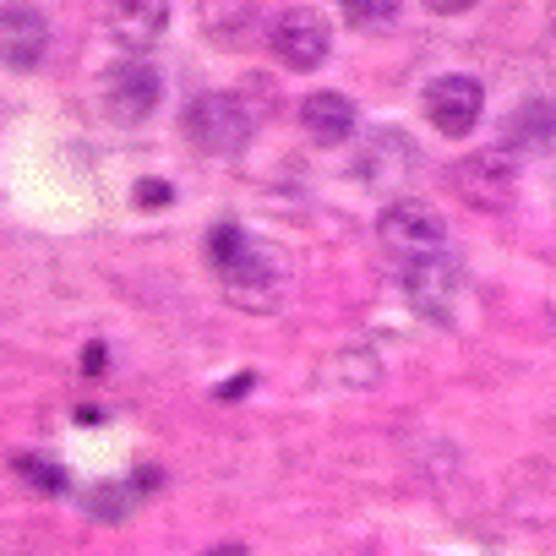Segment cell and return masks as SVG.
I'll list each match as a JSON object with an SVG mask.
<instances>
[{
	"label": "cell",
	"mask_w": 556,
	"mask_h": 556,
	"mask_svg": "<svg viewBox=\"0 0 556 556\" xmlns=\"http://www.w3.org/2000/svg\"><path fill=\"white\" fill-rule=\"evenodd\" d=\"M339 7H344V17L355 28H388V23H399V0H339Z\"/></svg>",
	"instance_id": "obj_15"
},
{
	"label": "cell",
	"mask_w": 556,
	"mask_h": 556,
	"mask_svg": "<svg viewBox=\"0 0 556 556\" xmlns=\"http://www.w3.org/2000/svg\"><path fill=\"white\" fill-rule=\"evenodd\" d=\"M273 50L295 72H317L328 61V50H333V34H328V23L312 7H295V12H285L273 23Z\"/></svg>",
	"instance_id": "obj_5"
},
{
	"label": "cell",
	"mask_w": 556,
	"mask_h": 556,
	"mask_svg": "<svg viewBox=\"0 0 556 556\" xmlns=\"http://www.w3.org/2000/svg\"><path fill=\"white\" fill-rule=\"evenodd\" d=\"M245 388H251V377H235V382H224V388H218V399H240Z\"/></svg>",
	"instance_id": "obj_21"
},
{
	"label": "cell",
	"mask_w": 556,
	"mask_h": 556,
	"mask_svg": "<svg viewBox=\"0 0 556 556\" xmlns=\"http://www.w3.org/2000/svg\"><path fill=\"white\" fill-rule=\"evenodd\" d=\"M545 442H551V453H556V409H551V420H545Z\"/></svg>",
	"instance_id": "obj_23"
},
{
	"label": "cell",
	"mask_w": 556,
	"mask_h": 556,
	"mask_svg": "<svg viewBox=\"0 0 556 556\" xmlns=\"http://www.w3.org/2000/svg\"><path fill=\"white\" fill-rule=\"evenodd\" d=\"M218 278H224L229 306H240V312H251V317H273L278 306L290 301L295 267H290V256L278 251V245H267V240H245L240 256H235L229 267H218Z\"/></svg>",
	"instance_id": "obj_1"
},
{
	"label": "cell",
	"mask_w": 556,
	"mask_h": 556,
	"mask_svg": "<svg viewBox=\"0 0 556 556\" xmlns=\"http://www.w3.org/2000/svg\"><path fill=\"white\" fill-rule=\"evenodd\" d=\"M388 377V361H382V350H371L366 339H355L350 350H339L328 366H323V382L328 388H377Z\"/></svg>",
	"instance_id": "obj_14"
},
{
	"label": "cell",
	"mask_w": 556,
	"mask_h": 556,
	"mask_svg": "<svg viewBox=\"0 0 556 556\" xmlns=\"http://www.w3.org/2000/svg\"><path fill=\"white\" fill-rule=\"evenodd\" d=\"M17 469H23L39 491H50V496H61V491H66V469H61V464H39V458H28V453H23V458H17Z\"/></svg>",
	"instance_id": "obj_17"
},
{
	"label": "cell",
	"mask_w": 556,
	"mask_h": 556,
	"mask_svg": "<svg viewBox=\"0 0 556 556\" xmlns=\"http://www.w3.org/2000/svg\"><path fill=\"white\" fill-rule=\"evenodd\" d=\"M301 126H306V137L333 148V142H344L355 131V104L344 93H306L301 99Z\"/></svg>",
	"instance_id": "obj_12"
},
{
	"label": "cell",
	"mask_w": 556,
	"mask_h": 556,
	"mask_svg": "<svg viewBox=\"0 0 556 556\" xmlns=\"http://www.w3.org/2000/svg\"><path fill=\"white\" fill-rule=\"evenodd\" d=\"M453 191L458 202L480 207V213H502L518 191V169H513V153L507 148H480V153H464L453 164Z\"/></svg>",
	"instance_id": "obj_4"
},
{
	"label": "cell",
	"mask_w": 556,
	"mask_h": 556,
	"mask_svg": "<svg viewBox=\"0 0 556 556\" xmlns=\"http://www.w3.org/2000/svg\"><path fill=\"white\" fill-rule=\"evenodd\" d=\"M556 142V104L551 99H529V104H518L513 115H507V126H502V148L518 159V153H545Z\"/></svg>",
	"instance_id": "obj_10"
},
{
	"label": "cell",
	"mask_w": 556,
	"mask_h": 556,
	"mask_svg": "<svg viewBox=\"0 0 556 556\" xmlns=\"http://www.w3.org/2000/svg\"><path fill=\"white\" fill-rule=\"evenodd\" d=\"M83 371H93V377L104 371V344H88V350H83Z\"/></svg>",
	"instance_id": "obj_19"
},
{
	"label": "cell",
	"mask_w": 556,
	"mask_h": 556,
	"mask_svg": "<svg viewBox=\"0 0 556 556\" xmlns=\"http://www.w3.org/2000/svg\"><path fill=\"white\" fill-rule=\"evenodd\" d=\"M355 169H361V180L371 191H399L409 180V169H415L409 137L404 131H371L366 148H361V159H355Z\"/></svg>",
	"instance_id": "obj_8"
},
{
	"label": "cell",
	"mask_w": 556,
	"mask_h": 556,
	"mask_svg": "<svg viewBox=\"0 0 556 556\" xmlns=\"http://www.w3.org/2000/svg\"><path fill=\"white\" fill-rule=\"evenodd\" d=\"M175 202V186L169 180H142L137 186V207H169Z\"/></svg>",
	"instance_id": "obj_18"
},
{
	"label": "cell",
	"mask_w": 556,
	"mask_h": 556,
	"mask_svg": "<svg viewBox=\"0 0 556 556\" xmlns=\"http://www.w3.org/2000/svg\"><path fill=\"white\" fill-rule=\"evenodd\" d=\"M545 17H551V34H556V0H551V7H545Z\"/></svg>",
	"instance_id": "obj_24"
},
{
	"label": "cell",
	"mask_w": 556,
	"mask_h": 556,
	"mask_svg": "<svg viewBox=\"0 0 556 556\" xmlns=\"http://www.w3.org/2000/svg\"><path fill=\"white\" fill-rule=\"evenodd\" d=\"M202 556H245V545H213V551H202Z\"/></svg>",
	"instance_id": "obj_22"
},
{
	"label": "cell",
	"mask_w": 556,
	"mask_h": 556,
	"mask_svg": "<svg viewBox=\"0 0 556 556\" xmlns=\"http://www.w3.org/2000/svg\"><path fill=\"white\" fill-rule=\"evenodd\" d=\"M0 45H7V61H12L17 72H34V66L45 61L50 28H45V17H39V12L17 7V12H12L7 23H0Z\"/></svg>",
	"instance_id": "obj_13"
},
{
	"label": "cell",
	"mask_w": 556,
	"mask_h": 556,
	"mask_svg": "<svg viewBox=\"0 0 556 556\" xmlns=\"http://www.w3.org/2000/svg\"><path fill=\"white\" fill-rule=\"evenodd\" d=\"M186 137L207 153V159H229L245 148L251 137V115L235 93H197L186 104Z\"/></svg>",
	"instance_id": "obj_3"
},
{
	"label": "cell",
	"mask_w": 556,
	"mask_h": 556,
	"mask_svg": "<svg viewBox=\"0 0 556 556\" xmlns=\"http://www.w3.org/2000/svg\"><path fill=\"white\" fill-rule=\"evenodd\" d=\"M169 17H175V0H115L110 7V34L126 45V50H148L169 34Z\"/></svg>",
	"instance_id": "obj_9"
},
{
	"label": "cell",
	"mask_w": 556,
	"mask_h": 556,
	"mask_svg": "<svg viewBox=\"0 0 556 556\" xmlns=\"http://www.w3.org/2000/svg\"><path fill=\"white\" fill-rule=\"evenodd\" d=\"M404 290L426 317H453V306L464 301V273L447 256H426V262H404Z\"/></svg>",
	"instance_id": "obj_7"
},
{
	"label": "cell",
	"mask_w": 556,
	"mask_h": 556,
	"mask_svg": "<svg viewBox=\"0 0 556 556\" xmlns=\"http://www.w3.org/2000/svg\"><path fill=\"white\" fill-rule=\"evenodd\" d=\"M110 104H115L121 121H148L153 104H159V72L148 61H126L110 77Z\"/></svg>",
	"instance_id": "obj_11"
},
{
	"label": "cell",
	"mask_w": 556,
	"mask_h": 556,
	"mask_svg": "<svg viewBox=\"0 0 556 556\" xmlns=\"http://www.w3.org/2000/svg\"><path fill=\"white\" fill-rule=\"evenodd\" d=\"M426 7H431V12H442V17H453V12H469L475 0H426Z\"/></svg>",
	"instance_id": "obj_20"
},
{
	"label": "cell",
	"mask_w": 556,
	"mask_h": 556,
	"mask_svg": "<svg viewBox=\"0 0 556 556\" xmlns=\"http://www.w3.org/2000/svg\"><path fill=\"white\" fill-rule=\"evenodd\" d=\"M480 110H485V93L475 77H437L426 88V115L442 137H469L480 126Z\"/></svg>",
	"instance_id": "obj_6"
},
{
	"label": "cell",
	"mask_w": 556,
	"mask_h": 556,
	"mask_svg": "<svg viewBox=\"0 0 556 556\" xmlns=\"http://www.w3.org/2000/svg\"><path fill=\"white\" fill-rule=\"evenodd\" d=\"M240 245H245V235H240L235 224H213V229H207V256H213V267H229V262L240 256Z\"/></svg>",
	"instance_id": "obj_16"
},
{
	"label": "cell",
	"mask_w": 556,
	"mask_h": 556,
	"mask_svg": "<svg viewBox=\"0 0 556 556\" xmlns=\"http://www.w3.org/2000/svg\"><path fill=\"white\" fill-rule=\"evenodd\" d=\"M377 235L404 262H426V256H442L447 251V218L431 202H415V197L388 202L382 218H377Z\"/></svg>",
	"instance_id": "obj_2"
}]
</instances>
